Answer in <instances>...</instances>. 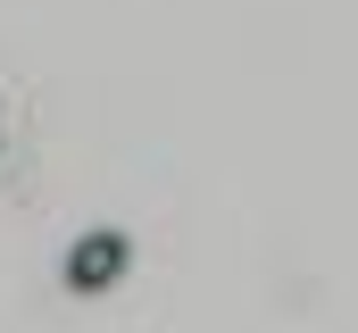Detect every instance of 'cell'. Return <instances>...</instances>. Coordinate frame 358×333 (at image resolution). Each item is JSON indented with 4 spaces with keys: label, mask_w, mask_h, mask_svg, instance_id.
I'll use <instances>...</instances> for the list:
<instances>
[{
    "label": "cell",
    "mask_w": 358,
    "mask_h": 333,
    "mask_svg": "<svg viewBox=\"0 0 358 333\" xmlns=\"http://www.w3.org/2000/svg\"><path fill=\"white\" fill-rule=\"evenodd\" d=\"M125 267H134V242H125L117 225H92V234H76V250H67V292L92 300V292H108Z\"/></svg>",
    "instance_id": "6da1fadb"
}]
</instances>
